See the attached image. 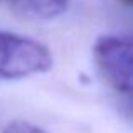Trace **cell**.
Returning a JSON list of instances; mask_svg holds the SVG:
<instances>
[{"mask_svg":"<svg viewBox=\"0 0 133 133\" xmlns=\"http://www.w3.org/2000/svg\"><path fill=\"white\" fill-rule=\"evenodd\" d=\"M54 64L47 45L0 30V79H22L44 74Z\"/></svg>","mask_w":133,"mask_h":133,"instance_id":"cell-1","label":"cell"},{"mask_svg":"<svg viewBox=\"0 0 133 133\" xmlns=\"http://www.w3.org/2000/svg\"><path fill=\"white\" fill-rule=\"evenodd\" d=\"M93 56L101 76L115 91L131 93L133 79V47L120 36H99L93 45Z\"/></svg>","mask_w":133,"mask_h":133,"instance_id":"cell-2","label":"cell"},{"mask_svg":"<svg viewBox=\"0 0 133 133\" xmlns=\"http://www.w3.org/2000/svg\"><path fill=\"white\" fill-rule=\"evenodd\" d=\"M71 0H7L9 7L20 17L30 20H52L68 10Z\"/></svg>","mask_w":133,"mask_h":133,"instance_id":"cell-3","label":"cell"},{"mask_svg":"<svg viewBox=\"0 0 133 133\" xmlns=\"http://www.w3.org/2000/svg\"><path fill=\"white\" fill-rule=\"evenodd\" d=\"M2 133H45L41 127L25 120H14L3 128Z\"/></svg>","mask_w":133,"mask_h":133,"instance_id":"cell-4","label":"cell"},{"mask_svg":"<svg viewBox=\"0 0 133 133\" xmlns=\"http://www.w3.org/2000/svg\"><path fill=\"white\" fill-rule=\"evenodd\" d=\"M131 2H133V0H121V3H123L125 7H130V5H131Z\"/></svg>","mask_w":133,"mask_h":133,"instance_id":"cell-5","label":"cell"}]
</instances>
